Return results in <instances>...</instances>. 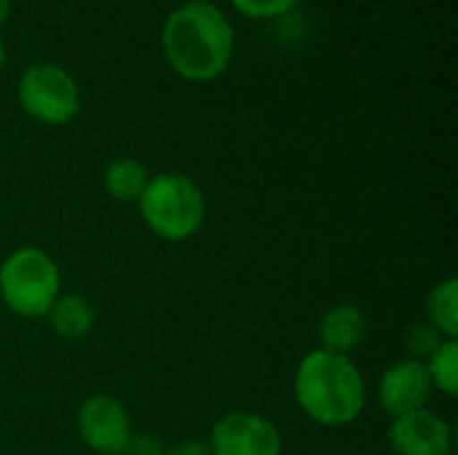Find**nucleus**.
Masks as SVG:
<instances>
[{"label": "nucleus", "mask_w": 458, "mask_h": 455, "mask_svg": "<svg viewBox=\"0 0 458 455\" xmlns=\"http://www.w3.org/2000/svg\"><path fill=\"white\" fill-rule=\"evenodd\" d=\"M78 432L83 442L99 455L123 453L131 440V418L126 408L107 394L89 397L78 410Z\"/></svg>", "instance_id": "7"}, {"label": "nucleus", "mask_w": 458, "mask_h": 455, "mask_svg": "<svg viewBox=\"0 0 458 455\" xmlns=\"http://www.w3.org/2000/svg\"><path fill=\"white\" fill-rule=\"evenodd\" d=\"M233 8L250 19H279L284 13H290L295 5H301L303 0H231Z\"/></svg>", "instance_id": "16"}, {"label": "nucleus", "mask_w": 458, "mask_h": 455, "mask_svg": "<svg viewBox=\"0 0 458 455\" xmlns=\"http://www.w3.org/2000/svg\"><path fill=\"white\" fill-rule=\"evenodd\" d=\"M448 338H443L440 330H435L429 322H416L411 324L408 335H405V346H408V359H419V362H427Z\"/></svg>", "instance_id": "15"}, {"label": "nucleus", "mask_w": 458, "mask_h": 455, "mask_svg": "<svg viewBox=\"0 0 458 455\" xmlns=\"http://www.w3.org/2000/svg\"><path fill=\"white\" fill-rule=\"evenodd\" d=\"M8 16H11V0H0V27L8 21Z\"/></svg>", "instance_id": "19"}, {"label": "nucleus", "mask_w": 458, "mask_h": 455, "mask_svg": "<svg viewBox=\"0 0 458 455\" xmlns=\"http://www.w3.org/2000/svg\"><path fill=\"white\" fill-rule=\"evenodd\" d=\"M137 204L145 225L164 241L191 239L207 217V201L201 188L191 177L177 172L150 177Z\"/></svg>", "instance_id": "3"}, {"label": "nucleus", "mask_w": 458, "mask_h": 455, "mask_svg": "<svg viewBox=\"0 0 458 455\" xmlns=\"http://www.w3.org/2000/svg\"><path fill=\"white\" fill-rule=\"evenodd\" d=\"M164 455H212L209 453V445L207 442H199V440H185L180 445H172L169 451H164Z\"/></svg>", "instance_id": "18"}, {"label": "nucleus", "mask_w": 458, "mask_h": 455, "mask_svg": "<svg viewBox=\"0 0 458 455\" xmlns=\"http://www.w3.org/2000/svg\"><path fill=\"white\" fill-rule=\"evenodd\" d=\"M427 322L443 333V338L456 341L458 335V282L451 276L440 282L427 298Z\"/></svg>", "instance_id": "13"}, {"label": "nucleus", "mask_w": 458, "mask_h": 455, "mask_svg": "<svg viewBox=\"0 0 458 455\" xmlns=\"http://www.w3.org/2000/svg\"><path fill=\"white\" fill-rule=\"evenodd\" d=\"M295 400L314 424L338 429L360 418L368 389L352 357L317 349L295 370Z\"/></svg>", "instance_id": "2"}, {"label": "nucleus", "mask_w": 458, "mask_h": 455, "mask_svg": "<svg viewBox=\"0 0 458 455\" xmlns=\"http://www.w3.org/2000/svg\"><path fill=\"white\" fill-rule=\"evenodd\" d=\"M233 27L228 16L204 0L177 5L161 29V46L169 67L185 80H215L233 56Z\"/></svg>", "instance_id": "1"}, {"label": "nucleus", "mask_w": 458, "mask_h": 455, "mask_svg": "<svg viewBox=\"0 0 458 455\" xmlns=\"http://www.w3.org/2000/svg\"><path fill=\"white\" fill-rule=\"evenodd\" d=\"M207 445L212 455H282V434L266 416L233 410L212 426Z\"/></svg>", "instance_id": "6"}, {"label": "nucleus", "mask_w": 458, "mask_h": 455, "mask_svg": "<svg viewBox=\"0 0 458 455\" xmlns=\"http://www.w3.org/2000/svg\"><path fill=\"white\" fill-rule=\"evenodd\" d=\"M389 445L397 455H451L454 429L435 413L413 410L408 416L392 418Z\"/></svg>", "instance_id": "9"}, {"label": "nucleus", "mask_w": 458, "mask_h": 455, "mask_svg": "<svg viewBox=\"0 0 458 455\" xmlns=\"http://www.w3.org/2000/svg\"><path fill=\"white\" fill-rule=\"evenodd\" d=\"M368 338V316L354 303H341L325 311L319 322V343L330 354L349 357Z\"/></svg>", "instance_id": "10"}, {"label": "nucleus", "mask_w": 458, "mask_h": 455, "mask_svg": "<svg viewBox=\"0 0 458 455\" xmlns=\"http://www.w3.org/2000/svg\"><path fill=\"white\" fill-rule=\"evenodd\" d=\"M123 455H164V445L153 434H131Z\"/></svg>", "instance_id": "17"}, {"label": "nucleus", "mask_w": 458, "mask_h": 455, "mask_svg": "<svg viewBox=\"0 0 458 455\" xmlns=\"http://www.w3.org/2000/svg\"><path fill=\"white\" fill-rule=\"evenodd\" d=\"M46 316L51 330L64 341H81L94 327V308L83 295H59Z\"/></svg>", "instance_id": "11"}, {"label": "nucleus", "mask_w": 458, "mask_h": 455, "mask_svg": "<svg viewBox=\"0 0 458 455\" xmlns=\"http://www.w3.org/2000/svg\"><path fill=\"white\" fill-rule=\"evenodd\" d=\"M204 3H212V0H204Z\"/></svg>", "instance_id": "21"}, {"label": "nucleus", "mask_w": 458, "mask_h": 455, "mask_svg": "<svg viewBox=\"0 0 458 455\" xmlns=\"http://www.w3.org/2000/svg\"><path fill=\"white\" fill-rule=\"evenodd\" d=\"M427 373L432 378V386L440 389L448 397L458 394V343L445 341L427 362Z\"/></svg>", "instance_id": "14"}, {"label": "nucleus", "mask_w": 458, "mask_h": 455, "mask_svg": "<svg viewBox=\"0 0 458 455\" xmlns=\"http://www.w3.org/2000/svg\"><path fill=\"white\" fill-rule=\"evenodd\" d=\"M21 110L46 123V126H62L72 121L81 110V88L75 78L51 62H38L27 67L19 78L16 88Z\"/></svg>", "instance_id": "5"}, {"label": "nucleus", "mask_w": 458, "mask_h": 455, "mask_svg": "<svg viewBox=\"0 0 458 455\" xmlns=\"http://www.w3.org/2000/svg\"><path fill=\"white\" fill-rule=\"evenodd\" d=\"M3 64H5V46H3V40H0V70H3Z\"/></svg>", "instance_id": "20"}, {"label": "nucleus", "mask_w": 458, "mask_h": 455, "mask_svg": "<svg viewBox=\"0 0 458 455\" xmlns=\"http://www.w3.org/2000/svg\"><path fill=\"white\" fill-rule=\"evenodd\" d=\"M432 378L427 365L419 359H403L386 367L378 381V402L384 413L392 418L408 416L413 410H424L432 397Z\"/></svg>", "instance_id": "8"}, {"label": "nucleus", "mask_w": 458, "mask_h": 455, "mask_svg": "<svg viewBox=\"0 0 458 455\" xmlns=\"http://www.w3.org/2000/svg\"><path fill=\"white\" fill-rule=\"evenodd\" d=\"M115 455H123V453H115Z\"/></svg>", "instance_id": "22"}, {"label": "nucleus", "mask_w": 458, "mask_h": 455, "mask_svg": "<svg viewBox=\"0 0 458 455\" xmlns=\"http://www.w3.org/2000/svg\"><path fill=\"white\" fill-rule=\"evenodd\" d=\"M59 284L56 263L38 247H21L0 265V298L8 311L24 319L46 316L59 298Z\"/></svg>", "instance_id": "4"}, {"label": "nucleus", "mask_w": 458, "mask_h": 455, "mask_svg": "<svg viewBox=\"0 0 458 455\" xmlns=\"http://www.w3.org/2000/svg\"><path fill=\"white\" fill-rule=\"evenodd\" d=\"M102 182H105V190L110 198L129 204V201H140V196L145 193V188L150 182V174L134 158H115L107 164Z\"/></svg>", "instance_id": "12"}]
</instances>
